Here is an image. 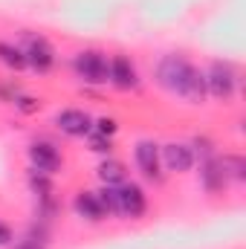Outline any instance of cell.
<instances>
[{"mask_svg":"<svg viewBox=\"0 0 246 249\" xmlns=\"http://www.w3.org/2000/svg\"><path fill=\"white\" fill-rule=\"evenodd\" d=\"M154 81L165 93L183 99L185 105H194V107L197 105H206V99H209L203 70L194 67L180 53H168V55H162L157 61V67H154Z\"/></svg>","mask_w":246,"mask_h":249,"instance_id":"obj_1","label":"cell"},{"mask_svg":"<svg viewBox=\"0 0 246 249\" xmlns=\"http://www.w3.org/2000/svg\"><path fill=\"white\" fill-rule=\"evenodd\" d=\"M206 78V93L214 102H232L241 90V70L226 58H214L203 70Z\"/></svg>","mask_w":246,"mask_h":249,"instance_id":"obj_2","label":"cell"},{"mask_svg":"<svg viewBox=\"0 0 246 249\" xmlns=\"http://www.w3.org/2000/svg\"><path fill=\"white\" fill-rule=\"evenodd\" d=\"M72 72L81 84L87 87H102L110 81V55L102 53V50H81L72 55Z\"/></svg>","mask_w":246,"mask_h":249,"instance_id":"obj_3","label":"cell"},{"mask_svg":"<svg viewBox=\"0 0 246 249\" xmlns=\"http://www.w3.org/2000/svg\"><path fill=\"white\" fill-rule=\"evenodd\" d=\"M26 160H29V168H35L41 174H50V177H55L64 168V154L50 139H32L26 145Z\"/></svg>","mask_w":246,"mask_h":249,"instance_id":"obj_4","label":"cell"},{"mask_svg":"<svg viewBox=\"0 0 246 249\" xmlns=\"http://www.w3.org/2000/svg\"><path fill=\"white\" fill-rule=\"evenodd\" d=\"M133 162L139 168V174L148 180V183H162L165 180V168H162V160H159V145L148 136L136 139L133 145Z\"/></svg>","mask_w":246,"mask_h":249,"instance_id":"obj_5","label":"cell"},{"mask_svg":"<svg viewBox=\"0 0 246 249\" xmlns=\"http://www.w3.org/2000/svg\"><path fill=\"white\" fill-rule=\"evenodd\" d=\"M113 194H116V217H127V220L145 217V212H148V194H145V188L139 186V183L127 180V183L113 188Z\"/></svg>","mask_w":246,"mask_h":249,"instance_id":"obj_6","label":"cell"},{"mask_svg":"<svg viewBox=\"0 0 246 249\" xmlns=\"http://www.w3.org/2000/svg\"><path fill=\"white\" fill-rule=\"evenodd\" d=\"M20 50H23V55H26V67L35 70L38 75H47V72L55 67V61H58L55 47H53L44 35H29Z\"/></svg>","mask_w":246,"mask_h":249,"instance_id":"obj_7","label":"cell"},{"mask_svg":"<svg viewBox=\"0 0 246 249\" xmlns=\"http://www.w3.org/2000/svg\"><path fill=\"white\" fill-rule=\"evenodd\" d=\"M159 160L168 174H188L197 165V157L188 142H165L159 145Z\"/></svg>","mask_w":246,"mask_h":249,"instance_id":"obj_8","label":"cell"},{"mask_svg":"<svg viewBox=\"0 0 246 249\" xmlns=\"http://www.w3.org/2000/svg\"><path fill=\"white\" fill-rule=\"evenodd\" d=\"M53 127L64 133V136H72V139H84L90 130H93V116L81 107H64L53 116Z\"/></svg>","mask_w":246,"mask_h":249,"instance_id":"obj_9","label":"cell"},{"mask_svg":"<svg viewBox=\"0 0 246 249\" xmlns=\"http://www.w3.org/2000/svg\"><path fill=\"white\" fill-rule=\"evenodd\" d=\"M107 84H113V87L122 90V93L139 90L142 78H139V70H136V64H133L130 55H124V53L110 55V81H107Z\"/></svg>","mask_w":246,"mask_h":249,"instance_id":"obj_10","label":"cell"},{"mask_svg":"<svg viewBox=\"0 0 246 249\" xmlns=\"http://www.w3.org/2000/svg\"><path fill=\"white\" fill-rule=\"evenodd\" d=\"M197 183L206 194H223L226 188L232 186L220 168V160L217 157H209V160H200V171H197Z\"/></svg>","mask_w":246,"mask_h":249,"instance_id":"obj_11","label":"cell"},{"mask_svg":"<svg viewBox=\"0 0 246 249\" xmlns=\"http://www.w3.org/2000/svg\"><path fill=\"white\" fill-rule=\"evenodd\" d=\"M72 212L84 223H102V220H107V212H105V206H102V200H99L96 191H78L72 197Z\"/></svg>","mask_w":246,"mask_h":249,"instance_id":"obj_12","label":"cell"},{"mask_svg":"<svg viewBox=\"0 0 246 249\" xmlns=\"http://www.w3.org/2000/svg\"><path fill=\"white\" fill-rule=\"evenodd\" d=\"M96 177L102 180V186H122V183L130 180L127 177V165L122 160H116V157H102V162L96 168Z\"/></svg>","mask_w":246,"mask_h":249,"instance_id":"obj_13","label":"cell"},{"mask_svg":"<svg viewBox=\"0 0 246 249\" xmlns=\"http://www.w3.org/2000/svg\"><path fill=\"white\" fill-rule=\"evenodd\" d=\"M12 249H50V232H47V223L44 220H32L29 229L23 232L20 241H15Z\"/></svg>","mask_w":246,"mask_h":249,"instance_id":"obj_14","label":"cell"},{"mask_svg":"<svg viewBox=\"0 0 246 249\" xmlns=\"http://www.w3.org/2000/svg\"><path fill=\"white\" fill-rule=\"evenodd\" d=\"M217 160H220V168H223L226 180L235 183V186H244L246 183V160H244V154H217Z\"/></svg>","mask_w":246,"mask_h":249,"instance_id":"obj_15","label":"cell"},{"mask_svg":"<svg viewBox=\"0 0 246 249\" xmlns=\"http://www.w3.org/2000/svg\"><path fill=\"white\" fill-rule=\"evenodd\" d=\"M0 64L12 72H23L26 70V55L18 44H9V41H0Z\"/></svg>","mask_w":246,"mask_h":249,"instance_id":"obj_16","label":"cell"},{"mask_svg":"<svg viewBox=\"0 0 246 249\" xmlns=\"http://www.w3.org/2000/svg\"><path fill=\"white\" fill-rule=\"evenodd\" d=\"M26 186L29 191L38 197V200H47V197H53V177L50 174H41V171H35V168H29V174H26Z\"/></svg>","mask_w":246,"mask_h":249,"instance_id":"obj_17","label":"cell"},{"mask_svg":"<svg viewBox=\"0 0 246 249\" xmlns=\"http://www.w3.org/2000/svg\"><path fill=\"white\" fill-rule=\"evenodd\" d=\"M188 145H191V151H194L197 162H200V160H209V157H217V154H220V151H217V142H214L211 136H206V133L194 136Z\"/></svg>","mask_w":246,"mask_h":249,"instance_id":"obj_18","label":"cell"},{"mask_svg":"<svg viewBox=\"0 0 246 249\" xmlns=\"http://www.w3.org/2000/svg\"><path fill=\"white\" fill-rule=\"evenodd\" d=\"M84 139H87V148H90L93 154H99V157H110V154H113V136H105V133L90 130Z\"/></svg>","mask_w":246,"mask_h":249,"instance_id":"obj_19","label":"cell"},{"mask_svg":"<svg viewBox=\"0 0 246 249\" xmlns=\"http://www.w3.org/2000/svg\"><path fill=\"white\" fill-rule=\"evenodd\" d=\"M12 105H15V110L23 113V116H35V113L41 110V99H35V96H29V93H18Z\"/></svg>","mask_w":246,"mask_h":249,"instance_id":"obj_20","label":"cell"},{"mask_svg":"<svg viewBox=\"0 0 246 249\" xmlns=\"http://www.w3.org/2000/svg\"><path fill=\"white\" fill-rule=\"evenodd\" d=\"M93 130H96V133H105V136H116L119 119H113V116H99V119H93Z\"/></svg>","mask_w":246,"mask_h":249,"instance_id":"obj_21","label":"cell"},{"mask_svg":"<svg viewBox=\"0 0 246 249\" xmlns=\"http://www.w3.org/2000/svg\"><path fill=\"white\" fill-rule=\"evenodd\" d=\"M12 241H15V232H12V226L0 220V247H12Z\"/></svg>","mask_w":246,"mask_h":249,"instance_id":"obj_22","label":"cell"}]
</instances>
